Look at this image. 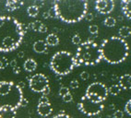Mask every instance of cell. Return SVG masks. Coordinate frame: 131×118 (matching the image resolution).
I'll return each instance as SVG.
<instances>
[{
    "label": "cell",
    "mask_w": 131,
    "mask_h": 118,
    "mask_svg": "<svg viewBox=\"0 0 131 118\" xmlns=\"http://www.w3.org/2000/svg\"><path fill=\"white\" fill-rule=\"evenodd\" d=\"M29 87L32 91L42 93L45 96H47L50 92L49 79L45 74L42 73L35 74L29 79Z\"/></svg>",
    "instance_id": "9c48e42d"
},
{
    "label": "cell",
    "mask_w": 131,
    "mask_h": 118,
    "mask_svg": "<svg viewBox=\"0 0 131 118\" xmlns=\"http://www.w3.org/2000/svg\"><path fill=\"white\" fill-rule=\"evenodd\" d=\"M27 104H28V101H27L25 98H23L22 102H21V105H20V106H26Z\"/></svg>",
    "instance_id": "f35d334b"
},
{
    "label": "cell",
    "mask_w": 131,
    "mask_h": 118,
    "mask_svg": "<svg viewBox=\"0 0 131 118\" xmlns=\"http://www.w3.org/2000/svg\"><path fill=\"white\" fill-rule=\"evenodd\" d=\"M72 43L75 45H80L81 44V38L79 34H74L72 37Z\"/></svg>",
    "instance_id": "83f0119b"
},
{
    "label": "cell",
    "mask_w": 131,
    "mask_h": 118,
    "mask_svg": "<svg viewBox=\"0 0 131 118\" xmlns=\"http://www.w3.org/2000/svg\"><path fill=\"white\" fill-rule=\"evenodd\" d=\"M23 67L27 72H33L37 68V63L34 59L32 58H28L24 62Z\"/></svg>",
    "instance_id": "2e32d148"
},
{
    "label": "cell",
    "mask_w": 131,
    "mask_h": 118,
    "mask_svg": "<svg viewBox=\"0 0 131 118\" xmlns=\"http://www.w3.org/2000/svg\"><path fill=\"white\" fill-rule=\"evenodd\" d=\"M62 99H63V101L65 102H70L73 101V96L70 92H69V93H68L67 95H65L64 97H62Z\"/></svg>",
    "instance_id": "1f68e13d"
},
{
    "label": "cell",
    "mask_w": 131,
    "mask_h": 118,
    "mask_svg": "<svg viewBox=\"0 0 131 118\" xmlns=\"http://www.w3.org/2000/svg\"><path fill=\"white\" fill-rule=\"evenodd\" d=\"M103 24L105 25L106 27H114L115 26V24H116V19L114 18V17H107L105 18V19L103 20Z\"/></svg>",
    "instance_id": "603a6c76"
},
{
    "label": "cell",
    "mask_w": 131,
    "mask_h": 118,
    "mask_svg": "<svg viewBox=\"0 0 131 118\" xmlns=\"http://www.w3.org/2000/svg\"><path fill=\"white\" fill-rule=\"evenodd\" d=\"M124 116V113L121 111V110H115L113 113L112 117L113 118H123Z\"/></svg>",
    "instance_id": "f1b7e54d"
},
{
    "label": "cell",
    "mask_w": 131,
    "mask_h": 118,
    "mask_svg": "<svg viewBox=\"0 0 131 118\" xmlns=\"http://www.w3.org/2000/svg\"><path fill=\"white\" fill-rule=\"evenodd\" d=\"M26 26L10 16H0V52L14 51L22 43Z\"/></svg>",
    "instance_id": "6da1fadb"
},
{
    "label": "cell",
    "mask_w": 131,
    "mask_h": 118,
    "mask_svg": "<svg viewBox=\"0 0 131 118\" xmlns=\"http://www.w3.org/2000/svg\"><path fill=\"white\" fill-rule=\"evenodd\" d=\"M32 48H33V51L35 53H37V54H45V53L47 52L48 46H47L45 41L38 40L33 43Z\"/></svg>",
    "instance_id": "4fadbf2b"
},
{
    "label": "cell",
    "mask_w": 131,
    "mask_h": 118,
    "mask_svg": "<svg viewBox=\"0 0 131 118\" xmlns=\"http://www.w3.org/2000/svg\"><path fill=\"white\" fill-rule=\"evenodd\" d=\"M18 56L20 57V58H21V57H23L24 56V53L23 52H19V54H18Z\"/></svg>",
    "instance_id": "ab89813d"
},
{
    "label": "cell",
    "mask_w": 131,
    "mask_h": 118,
    "mask_svg": "<svg viewBox=\"0 0 131 118\" xmlns=\"http://www.w3.org/2000/svg\"><path fill=\"white\" fill-rule=\"evenodd\" d=\"M42 25H43V23H42V21H40V20H35V21L31 22V23L29 25V27H30V28L31 29L32 31L40 32L41 28L42 27Z\"/></svg>",
    "instance_id": "7402d4cb"
},
{
    "label": "cell",
    "mask_w": 131,
    "mask_h": 118,
    "mask_svg": "<svg viewBox=\"0 0 131 118\" xmlns=\"http://www.w3.org/2000/svg\"><path fill=\"white\" fill-rule=\"evenodd\" d=\"M75 66H77L75 57L67 51L56 52L50 60V68L58 76L68 75Z\"/></svg>",
    "instance_id": "8992f818"
},
{
    "label": "cell",
    "mask_w": 131,
    "mask_h": 118,
    "mask_svg": "<svg viewBox=\"0 0 131 118\" xmlns=\"http://www.w3.org/2000/svg\"><path fill=\"white\" fill-rule=\"evenodd\" d=\"M69 86H70L72 90H77L78 88L80 87V83H79V81L77 79H73V80L70 81V85Z\"/></svg>",
    "instance_id": "4dcf8cb0"
},
{
    "label": "cell",
    "mask_w": 131,
    "mask_h": 118,
    "mask_svg": "<svg viewBox=\"0 0 131 118\" xmlns=\"http://www.w3.org/2000/svg\"><path fill=\"white\" fill-rule=\"evenodd\" d=\"M54 16L65 23H76L84 19L88 13V2L85 0H57L53 3Z\"/></svg>",
    "instance_id": "7a4b0ae2"
},
{
    "label": "cell",
    "mask_w": 131,
    "mask_h": 118,
    "mask_svg": "<svg viewBox=\"0 0 131 118\" xmlns=\"http://www.w3.org/2000/svg\"><path fill=\"white\" fill-rule=\"evenodd\" d=\"M45 43L47 46H56L59 43V38L54 33H51L45 38Z\"/></svg>",
    "instance_id": "e0dca14e"
},
{
    "label": "cell",
    "mask_w": 131,
    "mask_h": 118,
    "mask_svg": "<svg viewBox=\"0 0 131 118\" xmlns=\"http://www.w3.org/2000/svg\"><path fill=\"white\" fill-rule=\"evenodd\" d=\"M76 66H94L100 63L102 59V52L100 45L92 40H88L81 43L77 49L75 54Z\"/></svg>",
    "instance_id": "5b68a950"
},
{
    "label": "cell",
    "mask_w": 131,
    "mask_h": 118,
    "mask_svg": "<svg viewBox=\"0 0 131 118\" xmlns=\"http://www.w3.org/2000/svg\"><path fill=\"white\" fill-rule=\"evenodd\" d=\"M119 86L121 90H131V75L125 74L119 78Z\"/></svg>",
    "instance_id": "7c38bea8"
},
{
    "label": "cell",
    "mask_w": 131,
    "mask_h": 118,
    "mask_svg": "<svg viewBox=\"0 0 131 118\" xmlns=\"http://www.w3.org/2000/svg\"><path fill=\"white\" fill-rule=\"evenodd\" d=\"M68 93H69V89L66 86H61L60 89L58 90V95L60 97H64L65 95H67Z\"/></svg>",
    "instance_id": "d4e9b609"
},
{
    "label": "cell",
    "mask_w": 131,
    "mask_h": 118,
    "mask_svg": "<svg viewBox=\"0 0 131 118\" xmlns=\"http://www.w3.org/2000/svg\"><path fill=\"white\" fill-rule=\"evenodd\" d=\"M23 4H24L23 1H17V0L7 1L6 2V8L8 11H14L16 9H19Z\"/></svg>",
    "instance_id": "9a60e30c"
},
{
    "label": "cell",
    "mask_w": 131,
    "mask_h": 118,
    "mask_svg": "<svg viewBox=\"0 0 131 118\" xmlns=\"http://www.w3.org/2000/svg\"><path fill=\"white\" fill-rule=\"evenodd\" d=\"M47 30H48V29H47V27L45 26V24H43V25H42V28H41V31H40V32L41 33H45L47 31Z\"/></svg>",
    "instance_id": "74e56055"
},
{
    "label": "cell",
    "mask_w": 131,
    "mask_h": 118,
    "mask_svg": "<svg viewBox=\"0 0 131 118\" xmlns=\"http://www.w3.org/2000/svg\"><path fill=\"white\" fill-rule=\"evenodd\" d=\"M120 91H121V88H120L119 85H117V84H113L108 89V93H110L113 96L118 95L120 93Z\"/></svg>",
    "instance_id": "ffe728a7"
},
{
    "label": "cell",
    "mask_w": 131,
    "mask_h": 118,
    "mask_svg": "<svg viewBox=\"0 0 131 118\" xmlns=\"http://www.w3.org/2000/svg\"><path fill=\"white\" fill-rule=\"evenodd\" d=\"M89 31L91 34H93V35H97L99 31V27L96 24H91L89 27Z\"/></svg>",
    "instance_id": "4316f807"
},
{
    "label": "cell",
    "mask_w": 131,
    "mask_h": 118,
    "mask_svg": "<svg viewBox=\"0 0 131 118\" xmlns=\"http://www.w3.org/2000/svg\"><path fill=\"white\" fill-rule=\"evenodd\" d=\"M53 118H72V117H71V116H69L68 114H67V113H63V112H61L60 113H58V114L54 115Z\"/></svg>",
    "instance_id": "836d02e7"
},
{
    "label": "cell",
    "mask_w": 131,
    "mask_h": 118,
    "mask_svg": "<svg viewBox=\"0 0 131 118\" xmlns=\"http://www.w3.org/2000/svg\"><path fill=\"white\" fill-rule=\"evenodd\" d=\"M49 102V99H48V97L45 96V95H42V97H40V99H39V103H48Z\"/></svg>",
    "instance_id": "e575fe53"
},
{
    "label": "cell",
    "mask_w": 131,
    "mask_h": 118,
    "mask_svg": "<svg viewBox=\"0 0 131 118\" xmlns=\"http://www.w3.org/2000/svg\"><path fill=\"white\" fill-rule=\"evenodd\" d=\"M37 112L42 117H47L53 112V107H52L50 102H48V103H38Z\"/></svg>",
    "instance_id": "8fae6325"
},
{
    "label": "cell",
    "mask_w": 131,
    "mask_h": 118,
    "mask_svg": "<svg viewBox=\"0 0 131 118\" xmlns=\"http://www.w3.org/2000/svg\"><path fill=\"white\" fill-rule=\"evenodd\" d=\"M8 60L6 57L1 56L0 57V69H5L7 66H8Z\"/></svg>",
    "instance_id": "484cf974"
},
{
    "label": "cell",
    "mask_w": 131,
    "mask_h": 118,
    "mask_svg": "<svg viewBox=\"0 0 131 118\" xmlns=\"http://www.w3.org/2000/svg\"><path fill=\"white\" fill-rule=\"evenodd\" d=\"M22 90L12 81H0V111L20 107L23 100Z\"/></svg>",
    "instance_id": "277c9868"
},
{
    "label": "cell",
    "mask_w": 131,
    "mask_h": 118,
    "mask_svg": "<svg viewBox=\"0 0 131 118\" xmlns=\"http://www.w3.org/2000/svg\"><path fill=\"white\" fill-rule=\"evenodd\" d=\"M102 58L109 64L117 65L124 62L129 53L128 43L118 36L107 38L100 45Z\"/></svg>",
    "instance_id": "3957f363"
},
{
    "label": "cell",
    "mask_w": 131,
    "mask_h": 118,
    "mask_svg": "<svg viewBox=\"0 0 131 118\" xmlns=\"http://www.w3.org/2000/svg\"><path fill=\"white\" fill-rule=\"evenodd\" d=\"M118 34H119V37L122 39L129 37V36H131V29L128 26L121 27L118 31Z\"/></svg>",
    "instance_id": "d6986e66"
},
{
    "label": "cell",
    "mask_w": 131,
    "mask_h": 118,
    "mask_svg": "<svg viewBox=\"0 0 131 118\" xmlns=\"http://www.w3.org/2000/svg\"><path fill=\"white\" fill-rule=\"evenodd\" d=\"M9 65H10V66L12 67V70H13V72H14L15 74H19V72H20V68H19V66H18L17 60H15V59L11 60V62L9 63Z\"/></svg>",
    "instance_id": "cb8c5ba5"
},
{
    "label": "cell",
    "mask_w": 131,
    "mask_h": 118,
    "mask_svg": "<svg viewBox=\"0 0 131 118\" xmlns=\"http://www.w3.org/2000/svg\"><path fill=\"white\" fill-rule=\"evenodd\" d=\"M85 19H86L88 21H91V20L94 19V15L92 14V13H87L86 16H85Z\"/></svg>",
    "instance_id": "d590c367"
},
{
    "label": "cell",
    "mask_w": 131,
    "mask_h": 118,
    "mask_svg": "<svg viewBox=\"0 0 131 118\" xmlns=\"http://www.w3.org/2000/svg\"><path fill=\"white\" fill-rule=\"evenodd\" d=\"M121 8L125 16L131 19V0H123L121 1Z\"/></svg>",
    "instance_id": "5bb4252c"
},
{
    "label": "cell",
    "mask_w": 131,
    "mask_h": 118,
    "mask_svg": "<svg viewBox=\"0 0 131 118\" xmlns=\"http://www.w3.org/2000/svg\"><path fill=\"white\" fill-rule=\"evenodd\" d=\"M115 2L113 0H97L95 2V9L101 14H109L114 10Z\"/></svg>",
    "instance_id": "30bf717a"
},
{
    "label": "cell",
    "mask_w": 131,
    "mask_h": 118,
    "mask_svg": "<svg viewBox=\"0 0 131 118\" xmlns=\"http://www.w3.org/2000/svg\"><path fill=\"white\" fill-rule=\"evenodd\" d=\"M27 13L30 17H36L39 14V7L36 5H31L27 8Z\"/></svg>",
    "instance_id": "44dd1931"
},
{
    "label": "cell",
    "mask_w": 131,
    "mask_h": 118,
    "mask_svg": "<svg viewBox=\"0 0 131 118\" xmlns=\"http://www.w3.org/2000/svg\"><path fill=\"white\" fill-rule=\"evenodd\" d=\"M16 114V110L13 109H4L0 111V118H15Z\"/></svg>",
    "instance_id": "ac0fdd59"
},
{
    "label": "cell",
    "mask_w": 131,
    "mask_h": 118,
    "mask_svg": "<svg viewBox=\"0 0 131 118\" xmlns=\"http://www.w3.org/2000/svg\"><path fill=\"white\" fill-rule=\"evenodd\" d=\"M80 76L82 80H87V79H89V78H90V75L87 71H82Z\"/></svg>",
    "instance_id": "d6a6232c"
},
{
    "label": "cell",
    "mask_w": 131,
    "mask_h": 118,
    "mask_svg": "<svg viewBox=\"0 0 131 118\" xmlns=\"http://www.w3.org/2000/svg\"><path fill=\"white\" fill-rule=\"evenodd\" d=\"M50 17H51V12L50 11H46L42 14V18H43V19H48Z\"/></svg>",
    "instance_id": "8d00e7d4"
},
{
    "label": "cell",
    "mask_w": 131,
    "mask_h": 118,
    "mask_svg": "<svg viewBox=\"0 0 131 118\" xmlns=\"http://www.w3.org/2000/svg\"><path fill=\"white\" fill-rule=\"evenodd\" d=\"M103 102H96L90 98L84 95L81 97L80 102L78 103V108L81 112L82 113H84L88 116H93L97 115L101 113L103 110Z\"/></svg>",
    "instance_id": "ba28073f"
},
{
    "label": "cell",
    "mask_w": 131,
    "mask_h": 118,
    "mask_svg": "<svg viewBox=\"0 0 131 118\" xmlns=\"http://www.w3.org/2000/svg\"><path fill=\"white\" fill-rule=\"evenodd\" d=\"M108 88L102 82H93L88 86L86 95L96 102H103L108 96Z\"/></svg>",
    "instance_id": "52a82bcc"
},
{
    "label": "cell",
    "mask_w": 131,
    "mask_h": 118,
    "mask_svg": "<svg viewBox=\"0 0 131 118\" xmlns=\"http://www.w3.org/2000/svg\"><path fill=\"white\" fill-rule=\"evenodd\" d=\"M125 112H126L128 115L131 116V98L128 102H126V105H125Z\"/></svg>",
    "instance_id": "f546056e"
}]
</instances>
